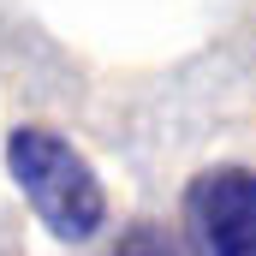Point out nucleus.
Returning a JSON list of instances; mask_svg holds the SVG:
<instances>
[{
	"label": "nucleus",
	"instance_id": "obj_2",
	"mask_svg": "<svg viewBox=\"0 0 256 256\" xmlns=\"http://www.w3.org/2000/svg\"><path fill=\"white\" fill-rule=\"evenodd\" d=\"M185 220L202 256H256V173L250 167H214L191 179Z\"/></svg>",
	"mask_w": 256,
	"mask_h": 256
},
{
	"label": "nucleus",
	"instance_id": "obj_1",
	"mask_svg": "<svg viewBox=\"0 0 256 256\" xmlns=\"http://www.w3.org/2000/svg\"><path fill=\"white\" fill-rule=\"evenodd\" d=\"M6 173L24 191V202L42 214V226L66 238V244H90L108 226V196L96 167L66 143L60 131L42 126H18L6 131Z\"/></svg>",
	"mask_w": 256,
	"mask_h": 256
}]
</instances>
